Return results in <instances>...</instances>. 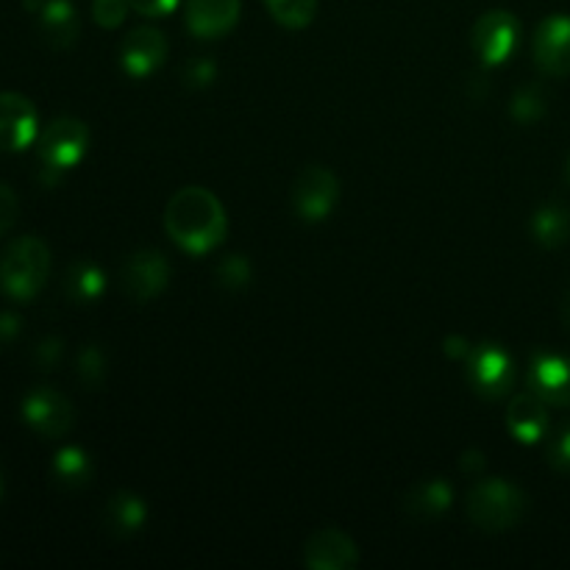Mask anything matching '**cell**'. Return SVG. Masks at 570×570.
<instances>
[{"label": "cell", "instance_id": "6da1fadb", "mask_svg": "<svg viewBox=\"0 0 570 570\" xmlns=\"http://www.w3.org/2000/svg\"><path fill=\"white\" fill-rule=\"evenodd\" d=\"M165 228L173 243L187 254H209L226 237V209L209 189L184 187L167 204Z\"/></svg>", "mask_w": 570, "mask_h": 570}, {"label": "cell", "instance_id": "7a4b0ae2", "mask_svg": "<svg viewBox=\"0 0 570 570\" xmlns=\"http://www.w3.org/2000/svg\"><path fill=\"white\" fill-rule=\"evenodd\" d=\"M50 276V250L39 237H20L0 256V289L14 301H31Z\"/></svg>", "mask_w": 570, "mask_h": 570}, {"label": "cell", "instance_id": "3957f363", "mask_svg": "<svg viewBox=\"0 0 570 570\" xmlns=\"http://www.w3.org/2000/svg\"><path fill=\"white\" fill-rule=\"evenodd\" d=\"M527 495L504 479H484L468 493V518L476 529L490 534L515 529L527 515Z\"/></svg>", "mask_w": 570, "mask_h": 570}, {"label": "cell", "instance_id": "277c9868", "mask_svg": "<svg viewBox=\"0 0 570 570\" xmlns=\"http://www.w3.org/2000/svg\"><path fill=\"white\" fill-rule=\"evenodd\" d=\"M89 148V128L78 117H56L39 137V165L45 181L53 184L83 159Z\"/></svg>", "mask_w": 570, "mask_h": 570}, {"label": "cell", "instance_id": "5b68a950", "mask_svg": "<svg viewBox=\"0 0 570 570\" xmlns=\"http://www.w3.org/2000/svg\"><path fill=\"white\" fill-rule=\"evenodd\" d=\"M471 42L484 67H499L515 53L518 42H521V22L510 11L493 9L479 17Z\"/></svg>", "mask_w": 570, "mask_h": 570}, {"label": "cell", "instance_id": "8992f818", "mask_svg": "<svg viewBox=\"0 0 570 570\" xmlns=\"http://www.w3.org/2000/svg\"><path fill=\"white\" fill-rule=\"evenodd\" d=\"M468 384L476 390L482 399H504L515 382V371H512V360L504 348L499 345H476L471 348L465 360Z\"/></svg>", "mask_w": 570, "mask_h": 570}, {"label": "cell", "instance_id": "52a82bcc", "mask_svg": "<svg viewBox=\"0 0 570 570\" xmlns=\"http://www.w3.org/2000/svg\"><path fill=\"white\" fill-rule=\"evenodd\" d=\"M22 421L28 429L39 434V438H65L76 423V410H72L70 399L53 387H37L22 399Z\"/></svg>", "mask_w": 570, "mask_h": 570}, {"label": "cell", "instance_id": "ba28073f", "mask_svg": "<svg viewBox=\"0 0 570 570\" xmlns=\"http://www.w3.org/2000/svg\"><path fill=\"white\" fill-rule=\"evenodd\" d=\"M340 198V181L328 167L312 165L295 178L293 184V206L301 220H326L334 212Z\"/></svg>", "mask_w": 570, "mask_h": 570}, {"label": "cell", "instance_id": "9c48e42d", "mask_svg": "<svg viewBox=\"0 0 570 570\" xmlns=\"http://www.w3.org/2000/svg\"><path fill=\"white\" fill-rule=\"evenodd\" d=\"M122 289L137 304L156 298L170 282V262L161 250H137L122 265Z\"/></svg>", "mask_w": 570, "mask_h": 570}, {"label": "cell", "instance_id": "30bf717a", "mask_svg": "<svg viewBox=\"0 0 570 570\" xmlns=\"http://www.w3.org/2000/svg\"><path fill=\"white\" fill-rule=\"evenodd\" d=\"M529 390L549 406H570V356L538 351L529 362Z\"/></svg>", "mask_w": 570, "mask_h": 570}, {"label": "cell", "instance_id": "8fae6325", "mask_svg": "<svg viewBox=\"0 0 570 570\" xmlns=\"http://www.w3.org/2000/svg\"><path fill=\"white\" fill-rule=\"evenodd\" d=\"M534 61L551 78L570 76V17H546L534 33Z\"/></svg>", "mask_w": 570, "mask_h": 570}, {"label": "cell", "instance_id": "7c38bea8", "mask_svg": "<svg viewBox=\"0 0 570 570\" xmlns=\"http://www.w3.org/2000/svg\"><path fill=\"white\" fill-rule=\"evenodd\" d=\"M122 70L131 78H145L154 70H159L167 59V39L159 28L139 26L122 39L120 48Z\"/></svg>", "mask_w": 570, "mask_h": 570}, {"label": "cell", "instance_id": "4fadbf2b", "mask_svg": "<svg viewBox=\"0 0 570 570\" xmlns=\"http://www.w3.org/2000/svg\"><path fill=\"white\" fill-rule=\"evenodd\" d=\"M37 139V109L26 95L0 92V148L26 150Z\"/></svg>", "mask_w": 570, "mask_h": 570}, {"label": "cell", "instance_id": "5bb4252c", "mask_svg": "<svg viewBox=\"0 0 570 570\" xmlns=\"http://www.w3.org/2000/svg\"><path fill=\"white\" fill-rule=\"evenodd\" d=\"M360 562L356 543L340 529H321L306 540L304 566L312 570H348Z\"/></svg>", "mask_w": 570, "mask_h": 570}, {"label": "cell", "instance_id": "9a60e30c", "mask_svg": "<svg viewBox=\"0 0 570 570\" xmlns=\"http://www.w3.org/2000/svg\"><path fill=\"white\" fill-rule=\"evenodd\" d=\"M239 20V0H187V28L200 39L232 31Z\"/></svg>", "mask_w": 570, "mask_h": 570}, {"label": "cell", "instance_id": "2e32d148", "mask_svg": "<svg viewBox=\"0 0 570 570\" xmlns=\"http://www.w3.org/2000/svg\"><path fill=\"white\" fill-rule=\"evenodd\" d=\"M546 406L549 404L540 401L532 390L512 399L510 412H507V429H510L518 443L532 445L549 434V412H546Z\"/></svg>", "mask_w": 570, "mask_h": 570}, {"label": "cell", "instance_id": "e0dca14e", "mask_svg": "<svg viewBox=\"0 0 570 570\" xmlns=\"http://www.w3.org/2000/svg\"><path fill=\"white\" fill-rule=\"evenodd\" d=\"M37 11L39 31H42L45 42L53 45V48H70L76 42L81 22H78V14L70 0H45Z\"/></svg>", "mask_w": 570, "mask_h": 570}, {"label": "cell", "instance_id": "ac0fdd59", "mask_svg": "<svg viewBox=\"0 0 570 570\" xmlns=\"http://www.w3.org/2000/svg\"><path fill=\"white\" fill-rule=\"evenodd\" d=\"M451 504H454V490L443 479H429V482L415 484L404 499V510L412 518H438L449 512Z\"/></svg>", "mask_w": 570, "mask_h": 570}, {"label": "cell", "instance_id": "d6986e66", "mask_svg": "<svg viewBox=\"0 0 570 570\" xmlns=\"http://www.w3.org/2000/svg\"><path fill=\"white\" fill-rule=\"evenodd\" d=\"M106 289V276L95 262L78 259L67 267L65 276V293L67 298L76 301V304H92L104 295Z\"/></svg>", "mask_w": 570, "mask_h": 570}, {"label": "cell", "instance_id": "ffe728a7", "mask_svg": "<svg viewBox=\"0 0 570 570\" xmlns=\"http://www.w3.org/2000/svg\"><path fill=\"white\" fill-rule=\"evenodd\" d=\"M145 521H148V507H145V501L139 495L126 493V490L117 493L109 501V507H106V523L120 538L137 534L145 527Z\"/></svg>", "mask_w": 570, "mask_h": 570}, {"label": "cell", "instance_id": "44dd1931", "mask_svg": "<svg viewBox=\"0 0 570 570\" xmlns=\"http://www.w3.org/2000/svg\"><path fill=\"white\" fill-rule=\"evenodd\" d=\"M532 234L543 248H562L570 239V209L562 204H549L534 212Z\"/></svg>", "mask_w": 570, "mask_h": 570}, {"label": "cell", "instance_id": "7402d4cb", "mask_svg": "<svg viewBox=\"0 0 570 570\" xmlns=\"http://www.w3.org/2000/svg\"><path fill=\"white\" fill-rule=\"evenodd\" d=\"M53 479L67 490L87 488L92 479V460L78 445H65L59 454L53 456Z\"/></svg>", "mask_w": 570, "mask_h": 570}, {"label": "cell", "instance_id": "603a6c76", "mask_svg": "<svg viewBox=\"0 0 570 570\" xmlns=\"http://www.w3.org/2000/svg\"><path fill=\"white\" fill-rule=\"evenodd\" d=\"M265 3L273 20L282 22L284 28H293V31L309 26L317 11V0H265Z\"/></svg>", "mask_w": 570, "mask_h": 570}, {"label": "cell", "instance_id": "cb8c5ba5", "mask_svg": "<svg viewBox=\"0 0 570 570\" xmlns=\"http://www.w3.org/2000/svg\"><path fill=\"white\" fill-rule=\"evenodd\" d=\"M546 92L540 87H523L512 100V117L518 122H538L546 115Z\"/></svg>", "mask_w": 570, "mask_h": 570}, {"label": "cell", "instance_id": "d4e9b609", "mask_svg": "<svg viewBox=\"0 0 570 570\" xmlns=\"http://www.w3.org/2000/svg\"><path fill=\"white\" fill-rule=\"evenodd\" d=\"M78 376L87 387H95V384L104 382L106 376V356L104 351L95 348V345H83L81 354H78Z\"/></svg>", "mask_w": 570, "mask_h": 570}, {"label": "cell", "instance_id": "484cf974", "mask_svg": "<svg viewBox=\"0 0 570 570\" xmlns=\"http://www.w3.org/2000/svg\"><path fill=\"white\" fill-rule=\"evenodd\" d=\"M217 282L226 289H243L250 282V265L245 256H228L217 267Z\"/></svg>", "mask_w": 570, "mask_h": 570}, {"label": "cell", "instance_id": "4316f807", "mask_svg": "<svg viewBox=\"0 0 570 570\" xmlns=\"http://www.w3.org/2000/svg\"><path fill=\"white\" fill-rule=\"evenodd\" d=\"M128 14V0H95L92 17L100 28L122 26Z\"/></svg>", "mask_w": 570, "mask_h": 570}, {"label": "cell", "instance_id": "83f0119b", "mask_svg": "<svg viewBox=\"0 0 570 570\" xmlns=\"http://www.w3.org/2000/svg\"><path fill=\"white\" fill-rule=\"evenodd\" d=\"M184 83H187V87H193V89H204V87H209L212 81H215V76H217V65L212 59H189L187 65H184Z\"/></svg>", "mask_w": 570, "mask_h": 570}, {"label": "cell", "instance_id": "f1b7e54d", "mask_svg": "<svg viewBox=\"0 0 570 570\" xmlns=\"http://www.w3.org/2000/svg\"><path fill=\"white\" fill-rule=\"evenodd\" d=\"M549 465L560 473H570V426H562L549 440Z\"/></svg>", "mask_w": 570, "mask_h": 570}, {"label": "cell", "instance_id": "f546056e", "mask_svg": "<svg viewBox=\"0 0 570 570\" xmlns=\"http://www.w3.org/2000/svg\"><path fill=\"white\" fill-rule=\"evenodd\" d=\"M17 212H20V204H17V195L9 184H0V237L14 226Z\"/></svg>", "mask_w": 570, "mask_h": 570}, {"label": "cell", "instance_id": "4dcf8cb0", "mask_svg": "<svg viewBox=\"0 0 570 570\" xmlns=\"http://www.w3.org/2000/svg\"><path fill=\"white\" fill-rule=\"evenodd\" d=\"M33 360H37V365L42 367V371H48V367L59 365L61 360V340H42V343L37 345V351H33Z\"/></svg>", "mask_w": 570, "mask_h": 570}, {"label": "cell", "instance_id": "1f68e13d", "mask_svg": "<svg viewBox=\"0 0 570 570\" xmlns=\"http://www.w3.org/2000/svg\"><path fill=\"white\" fill-rule=\"evenodd\" d=\"M137 14L142 17H167L178 6V0H128Z\"/></svg>", "mask_w": 570, "mask_h": 570}, {"label": "cell", "instance_id": "d6a6232c", "mask_svg": "<svg viewBox=\"0 0 570 570\" xmlns=\"http://www.w3.org/2000/svg\"><path fill=\"white\" fill-rule=\"evenodd\" d=\"M20 317L11 315V312H0V345L14 343V337L20 334Z\"/></svg>", "mask_w": 570, "mask_h": 570}, {"label": "cell", "instance_id": "836d02e7", "mask_svg": "<svg viewBox=\"0 0 570 570\" xmlns=\"http://www.w3.org/2000/svg\"><path fill=\"white\" fill-rule=\"evenodd\" d=\"M443 351L451 356V360H468V354H471V343H468L465 337H460V334H451V337H445Z\"/></svg>", "mask_w": 570, "mask_h": 570}, {"label": "cell", "instance_id": "e575fe53", "mask_svg": "<svg viewBox=\"0 0 570 570\" xmlns=\"http://www.w3.org/2000/svg\"><path fill=\"white\" fill-rule=\"evenodd\" d=\"M460 468L465 473H479L484 468V454L482 451H476V449H471V451H465V454H462V462H460Z\"/></svg>", "mask_w": 570, "mask_h": 570}, {"label": "cell", "instance_id": "d590c367", "mask_svg": "<svg viewBox=\"0 0 570 570\" xmlns=\"http://www.w3.org/2000/svg\"><path fill=\"white\" fill-rule=\"evenodd\" d=\"M562 321H566V326L570 328V293H568V298H566V306H562Z\"/></svg>", "mask_w": 570, "mask_h": 570}, {"label": "cell", "instance_id": "8d00e7d4", "mask_svg": "<svg viewBox=\"0 0 570 570\" xmlns=\"http://www.w3.org/2000/svg\"><path fill=\"white\" fill-rule=\"evenodd\" d=\"M0 499H3V476H0Z\"/></svg>", "mask_w": 570, "mask_h": 570}, {"label": "cell", "instance_id": "74e56055", "mask_svg": "<svg viewBox=\"0 0 570 570\" xmlns=\"http://www.w3.org/2000/svg\"><path fill=\"white\" fill-rule=\"evenodd\" d=\"M568 184H570V159H568Z\"/></svg>", "mask_w": 570, "mask_h": 570}]
</instances>
